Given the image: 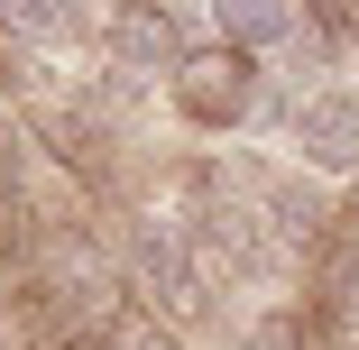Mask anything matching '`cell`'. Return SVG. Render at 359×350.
<instances>
[{"instance_id":"5","label":"cell","mask_w":359,"mask_h":350,"mask_svg":"<svg viewBox=\"0 0 359 350\" xmlns=\"http://www.w3.org/2000/svg\"><path fill=\"white\" fill-rule=\"evenodd\" d=\"M258 213H267L276 240H323L332 203H323V184H304L295 166H267V175H258Z\"/></svg>"},{"instance_id":"11","label":"cell","mask_w":359,"mask_h":350,"mask_svg":"<svg viewBox=\"0 0 359 350\" xmlns=\"http://www.w3.org/2000/svg\"><path fill=\"white\" fill-rule=\"evenodd\" d=\"M332 350H359V341H332Z\"/></svg>"},{"instance_id":"10","label":"cell","mask_w":359,"mask_h":350,"mask_svg":"<svg viewBox=\"0 0 359 350\" xmlns=\"http://www.w3.org/2000/svg\"><path fill=\"white\" fill-rule=\"evenodd\" d=\"M231 350H304V323L295 314H258V323H240Z\"/></svg>"},{"instance_id":"4","label":"cell","mask_w":359,"mask_h":350,"mask_svg":"<svg viewBox=\"0 0 359 350\" xmlns=\"http://www.w3.org/2000/svg\"><path fill=\"white\" fill-rule=\"evenodd\" d=\"M111 55H120V74H175L194 55L184 46V10H166V0H120L111 10Z\"/></svg>"},{"instance_id":"1","label":"cell","mask_w":359,"mask_h":350,"mask_svg":"<svg viewBox=\"0 0 359 350\" xmlns=\"http://www.w3.org/2000/svg\"><path fill=\"white\" fill-rule=\"evenodd\" d=\"M166 93H175V111H184L194 129L231 138V129L258 120V55H249V46H194L175 74H166Z\"/></svg>"},{"instance_id":"7","label":"cell","mask_w":359,"mask_h":350,"mask_svg":"<svg viewBox=\"0 0 359 350\" xmlns=\"http://www.w3.org/2000/svg\"><path fill=\"white\" fill-rule=\"evenodd\" d=\"M313 304H323V323L359 332V231H350V240H323V258H313Z\"/></svg>"},{"instance_id":"8","label":"cell","mask_w":359,"mask_h":350,"mask_svg":"<svg viewBox=\"0 0 359 350\" xmlns=\"http://www.w3.org/2000/svg\"><path fill=\"white\" fill-rule=\"evenodd\" d=\"M0 28L28 46H74L83 37V0H0Z\"/></svg>"},{"instance_id":"2","label":"cell","mask_w":359,"mask_h":350,"mask_svg":"<svg viewBox=\"0 0 359 350\" xmlns=\"http://www.w3.org/2000/svg\"><path fill=\"white\" fill-rule=\"evenodd\" d=\"M129 286H138V304H157V314L194 323L203 295H212V267H203L194 231H184V222H148V231L129 240Z\"/></svg>"},{"instance_id":"3","label":"cell","mask_w":359,"mask_h":350,"mask_svg":"<svg viewBox=\"0 0 359 350\" xmlns=\"http://www.w3.org/2000/svg\"><path fill=\"white\" fill-rule=\"evenodd\" d=\"M285 148L313 175H359V93L350 83H313L285 102Z\"/></svg>"},{"instance_id":"9","label":"cell","mask_w":359,"mask_h":350,"mask_svg":"<svg viewBox=\"0 0 359 350\" xmlns=\"http://www.w3.org/2000/svg\"><path fill=\"white\" fill-rule=\"evenodd\" d=\"M28 157H37V138H28L10 111H0V213H10V203L28 194Z\"/></svg>"},{"instance_id":"6","label":"cell","mask_w":359,"mask_h":350,"mask_svg":"<svg viewBox=\"0 0 359 350\" xmlns=\"http://www.w3.org/2000/svg\"><path fill=\"white\" fill-rule=\"evenodd\" d=\"M212 28H222V46H249V55L295 46V37H304L295 0H212Z\"/></svg>"}]
</instances>
